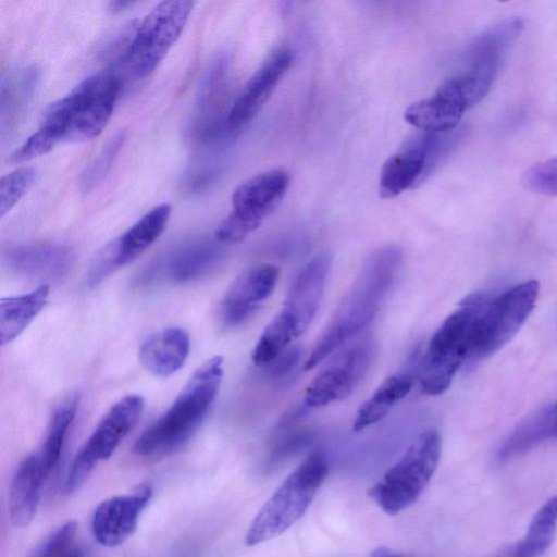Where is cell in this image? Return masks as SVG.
Here are the masks:
<instances>
[{
	"label": "cell",
	"mask_w": 557,
	"mask_h": 557,
	"mask_svg": "<svg viewBox=\"0 0 557 557\" xmlns=\"http://www.w3.org/2000/svg\"><path fill=\"white\" fill-rule=\"evenodd\" d=\"M401 259V249L393 245L381 247L370 255L306 360L305 370L314 368L334 350L358 336L371 322L395 280Z\"/></svg>",
	"instance_id": "6da1fadb"
},
{
	"label": "cell",
	"mask_w": 557,
	"mask_h": 557,
	"mask_svg": "<svg viewBox=\"0 0 557 557\" xmlns=\"http://www.w3.org/2000/svg\"><path fill=\"white\" fill-rule=\"evenodd\" d=\"M223 377V357L200 366L172 406L136 440L133 451L144 458L174 453L197 431L214 401Z\"/></svg>",
	"instance_id": "7a4b0ae2"
},
{
	"label": "cell",
	"mask_w": 557,
	"mask_h": 557,
	"mask_svg": "<svg viewBox=\"0 0 557 557\" xmlns=\"http://www.w3.org/2000/svg\"><path fill=\"white\" fill-rule=\"evenodd\" d=\"M120 89L121 79L115 73H95L46 109L40 128L57 144L90 140L107 126Z\"/></svg>",
	"instance_id": "3957f363"
},
{
	"label": "cell",
	"mask_w": 557,
	"mask_h": 557,
	"mask_svg": "<svg viewBox=\"0 0 557 557\" xmlns=\"http://www.w3.org/2000/svg\"><path fill=\"white\" fill-rule=\"evenodd\" d=\"M330 267L331 257L320 253L298 274L281 311L265 326L255 346L256 366L274 361L309 327L318 312Z\"/></svg>",
	"instance_id": "277c9868"
},
{
	"label": "cell",
	"mask_w": 557,
	"mask_h": 557,
	"mask_svg": "<svg viewBox=\"0 0 557 557\" xmlns=\"http://www.w3.org/2000/svg\"><path fill=\"white\" fill-rule=\"evenodd\" d=\"M486 302L482 294L468 296L433 334L418 368L424 394H443L462 363L470 359L478 320Z\"/></svg>",
	"instance_id": "5b68a950"
},
{
	"label": "cell",
	"mask_w": 557,
	"mask_h": 557,
	"mask_svg": "<svg viewBox=\"0 0 557 557\" xmlns=\"http://www.w3.org/2000/svg\"><path fill=\"white\" fill-rule=\"evenodd\" d=\"M329 472L325 455H309L277 487L258 511L245 536L255 546L278 536L299 520L309 508Z\"/></svg>",
	"instance_id": "8992f818"
},
{
	"label": "cell",
	"mask_w": 557,
	"mask_h": 557,
	"mask_svg": "<svg viewBox=\"0 0 557 557\" xmlns=\"http://www.w3.org/2000/svg\"><path fill=\"white\" fill-rule=\"evenodd\" d=\"M441 450L442 438L436 430L421 433L368 495L388 515L411 506L431 481Z\"/></svg>",
	"instance_id": "52a82bcc"
},
{
	"label": "cell",
	"mask_w": 557,
	"mask_h": 557,
	"mask_svg": "<svg viewBox=\"0 0 557 557\" xmlns=\"http://www.w3.org/2000/svg\"><path fill=\"white\" fill-rule=\"evenodd\" d=\"M193 9L187 0L158 3L135 27L117 65L133 78L149 76L180 38Z\"/></svg>",
	"instance_id": "ba28073f"
},
{
	"label": "cell",
	"mask_w": 557,
	"mask_h": 557,
	"mask_svg": "<svg viewBox=\"0 0 557 557\" xmlns=\"http://www.w3.org/2000/svg\"><path fill=\"white\" fill-rule=\"evenodd\" d=\"M290 176L276 169L258 174L240 185L232 195V212L215 231L220 243L235 244L255 231L281 203Z\"/></svg>",
	"instance_id": "9c48e42d"
},
{
	"label": "cell",
	"mask_w": 557,
	"mask_h": 557,
	"mask_svg": "<svg viewBox=\"0 0 557 557\" xmlns=\"http://www.w3.org/2000/svg\"><path fill=\"white\" fill-rule=\"evenodd\" d=\"M540 285L529 280L487 301L476 324L470 358L492 355L507 344L532 312Z\"/></svg>",
	"instance_id": "30bf717a"
},
{
	"label": "cell",
	"mask_w": 557,
	"mask_h": 557,
	"mask_svg": "<svg viewBox=\"0 0 557 557\" xmlns=\"http://www.w3.org/2000/svg\"><path fill=\"white\" fill-rule=\"evenodd\" d=\"M143 410L144 399L135 394L123 397L109 409L77 451L65 480L66 493H73L81 487L96 465L113 455L136 425Z\"/></svg>",
	"instance_id": "8fae6325"
},
{
	"label": "cell",
	"mask_w": 557,
	"mask_h": 557,
	"mask_svg": "<svg viewBox=\"0 0 557 557\" xmlns=\"http://www.w3.org/2000/svg\"><path fill=\"white\" fill-rule=\"evenodd\" d=\"M338 349L309 384V407H323L348 397L366 376L374 355L372 338L359 334Z\"/></svg>",
	"instance_id": "7c38bea8"
},
{
	"label": "cell",
	"mask_w": 557,
	"mask_h": 557,
	"mask_svg": "<svg viewBox=\"0 0 557 557\" xmlns=\"http://www.w3.org/2000/svg\"><path fill=\"white\" fill-rule=\"evenodd\" d=\"M172 207L169 203L156 206L121 236L103 248L89 274L95 285L116 269L139 257L162 234L170 220Z\"/></svg>",
	"instance_id": "4fadbf2b"
},
{
	"label": "cell",
	"mask_w": 557,
	"mask_h": 557,
	"mask_svg": "<svg viewBox=\"0 0 557 557\" xmlns=\"http://www.w3.org/2000/svg\"><path fill=\"white\" fill-rule=\"evenodd\" d=\"M152 497V486L141 484L134 493L101 502L91 518V532L102 546L116 547L137 529L138 520Z\"/></svg>",
	"instance_id": "5bb4252c"
},
{
	"label": "cell",
	"mask_w": 557,
	"mask_h": 557,
	"mask_svg": "<svg viewBox=\"0 0 557 557\" xmlns=\"http://www.w3.org/2000/svg\"><path fill=\"white\" fill-rule=\"evenodd\" d=\"M280 269L273 264H259L242 273L225 293L219 320L224 327L243 323L273 292Z\"/></svg>",
	"instance_id": "9a60e30c"
},
{
	"label": "cell",
	"mask_w": 557,
	"mask_h": 557,
	"mask_svg": "<svg viewBox=\"0 0 557 557\" xmlns=\"http://www.w3.org/2000/svg\"><path fill=\"white\" fill-rule=\"evenodd\" d=\"M292 60V51L286 47L276 48L268 55L231 108L227 116L231 127H240L259 113Z\"/></svg>",
	"instance_id": "2e32d148"
},
{
	"label": "cell",
	"mask_w": 557,
	"mask_h": 557,
	"mask_svg": "<svg viewBox=\"0 0 557 557\" xmlns=\"http://www.w3.org/2000/svg\"><path fill=\"white\" fill-rule=\"evenodd\" d=\"M425 171V134L411 135L400 152L389 157L381 170L379 193L382 198H393L401 191L421 184Z\"/></svg>",
	"instance_id": "e0dca14e"
},
{
	"label": "cell",
	"mask_w": 557,
	"mask_h": 557,
	"mask_svg": "<svg viewBox=\"0 0 557 557\" xmlns=\"http://www.w3.org/2000/svg\"><path fill=\"white\" fill-rule=\"evenodd\" d=\"M48 476L38 454L26 457L16 468L9 493V517L13 527L25 528L34 519L44 480Z\"/></svg>",
	"instance_id": "ac0fdd59"
},
{
	"label": "cell",
	"mask_w": 557,
	"mask_h": 557,
	"mask_svg": "<svg viewBox=\"0 0 557 557\" xmlns=\"http://www.w3.org/2000/svg\"><path fill=\"white\" fill-rule=\"evenodd\" d=\"M190 350V338L182 327H168L150 335L140 346L139 361L156 376L166 377L180 370Z\"/></svg>",
	"instance_id": "d6986e66"
},
{
	"label": "cell",
	"mask_w": 557,
	"mask_h": 557,
	"mask_svg": "<svg viewBox=\"0 0 557 557\" xmlns=\"http://www.w3.org/2000/svg\"><path fill=\"white\" fill-rule=\"evenodd\" d=\"M466 109L450 96L437 89L432 98L410 104L405 120L416 128L431 133H446L456 129Z\"/></svg>",
	"instance_id": "ffe728a7"
},
{
	"label": "cell",
	"mask_w": 557,
	"mask_h": 557,
	"mask_svg": "<svg viewBox=\"0 0 557 557\" xmlns=\"http://www.w3.org/2000/svg\"><path fill=\"white\" fill-rule=\"evenodd\" d=\"M49 287L41 285L30 293L0 300V341H14L45 307Z\"/></svg>",
	"instance_id": "44dd1931"
},
{
	"label": "cell",
	"mask_w": 557,
	"mask_h": 557,
	"mask_svg": "<svg viewBox=\"0 0 557 557\" xmlns=\"http://www.w3.org/2000/svg\"><path fill=\"white\" fill-rule=\"evenodd\" d=\"M414 376L409 371L385 379L358 409L354 430L361 431L380 421L389 409L403 399L411 389Z\"/></svg>",
	"instance_id": "7402d4cb"
},
{
	"label": "cell",
	"mask_w": 557,
	"mask_h": 557,
	"mask_svg": "<svg viewBox=\"0 0 557 557\" xmlns=\"http://www.w3.org/2000/svg\"><path fill=\"white\" fill-rule=\"evenodd\" d=\"M8 259L10 265L23 274L50 275L66 267L70 250L58 244H33L12 249Z\"/></svg>",
	"instance_id": "603a6c76"
},
{
	"label": "cell",
	"mask_w": 557,
	"mask_h": 557,
	"mask_svg": "<svg viewBox=\"0 0 557 557\" xmlns=\"http://www.w3.org/2000/svg\"><path fill=\"white\" fill-rule=\"evenodd\" d=\"M556 533L557 495H554L533 515L525 535L515 546L511 557H541L554 543Z\"/></svg>",
	"instance_id": "cb8c5ba5"
},
{
	"label": "cell",
	"mask_w": 557,
	"mask_h": 557,
	"mask_svg": "<svg viewBox=\"0 0 557 557\" xmlns=\"http://www.w3.org/2000/svg\"><path fill=\"white\" fill-rule=\"evenodd\" d=\"M553 436H557L554 406L544 407L529 416L512 431L503 444L499 457L507 459L519 455Z\"/></svg>",
	"instance_id": "d4e9b609"
},
{
	"label": "cell",
	"mask_w": 557,
	"mask_h": 557,
	"mask_svg": "<svg viewBox=\"0 0 557 557\" xmlns=\"http://www.w3.org/2000/svg\"><path fill=\"white\" fill-rule=\"evenodd\" d=\"M76 409L77 397L71 395L57 406L51 416L42 446L37 453L47 474L53 470L60 459L66 433L75 418Z\"/></svg>",
	"instance_id": "484cf974"
},
{
	"label": "cell",
	"mask_w": 557,
	"mask_h": 557,
	"mask_svg": "<svg viewBox=\"0 0 557 557\" xmlns=\"http://www.w3.org/2000/svg\"><path fill=\"white\" fill-rule=\"evenodd\" d=\"M523 27L520 18H509L480 34L471 44V64L483 62L499 63L504 50L515 40Z\"/></svg>",
	"instance_id": "4316f807"
},
{
	"label": "cell",
	"mask_w": 557,
	"mask_h": 557,
	"mask_svg": "<svg viewBox=\"0 0 557 557\" xmlns=\"http://www.w3.org/2000/svg\"><path fill=\"white\" fill-rule=\"evenodd\" d=\"M218 257L216 247L208 243H197L176 251L169 260V277L178 283L190 282L205 274Z\"/></svg>",
	"instance_id": "83f0119b"
},
{
	"label": "cell",
	"mask_w": 557,
	"mask_h": 557,
	"mask_svg": "<svg viewBox=\"0 0 557 557\" xmlns=\"http://www.w3.org/2000/svg\"><path fill=\"white\" fill-rule=\"evenodd\" d=\"M40 77L39 69L30 66L12 77L1 90V128L11 126L25 109Z\"/></svg>",
	"instance_id": "f1b7e54d"
},
{
	"label": "cell",
	"mask_w": 557,
	"mask_h": 557,
	"mask_svg": "<svg viewBox=\"0 0 557 557\" xmlns=\"http://www.w3.org/2000/svg\"><path fill=\"white\" fill-rule=\"evenodd\" d=\"M37 170L18 168L0 180V216L3 218L25 195L37 178Z\"/></svg>",
	"instance_id": "f546056e"
},
{
	"label": "cell",
	"mask_w": 557,
	"mask_h": 557,
	"mask_svg": "<svg viewBox=\"0 0 557 557\" xmlns=\"http://www.w3.org/2000/svg\"><path fill=\"white\" fill-rule=\"evenodd\" d=\"M125 139V133L120 132L107 143L95 160L82 173L79 180L82 190L88 191L102 181L111 169Z\"/></svg>",
	"instance_id": "4dcf8cb0"
},
{
	"label": "cell",
	"mask_w": 557,
	"mask_h": 557,
	"mask_svg": "<svg viewBox=\"0 0 557 557\" xmlns=\"http://www.w3.org/2000/svg\"><path fill=\"white\" fill-rule=\"evenodd\" d=\"M521 181L533 193L557 196V157L530 166L522 174Z\"/></svg>",
	"instance_id": "1f68e13d"
},
{
	"label": "cell",
	"mask_w": 557,
	"mask_h": 557,
	"mask_svg": "<svg viewBox=\"0 0 557 557\" xmlns=\"http://www.w3.org/2000/svg\"><path fill=\"white\" fill-rule=\"evenodd\" d=\"M77 532V523L65 522L51 533L38 547L35 557H60L71 550Z\"/></svg>",
	"instance_id": "d6a6232c"
},
{
	"label": "cell",
	"mask_w": 557,
	"mask_h": 557,
	"mask_svg": "<svg viewBox=\"0 0 557 557\" xmlns=\"http://www.w3.org/2000/svg\"><path fill=\"white\" fill-rule=\"evenodd\" d=\"M57 145L52 136L40 128L33 133L10 157L14 163L29 161L48 153Z\"/></svg>",
	"instance_id": "836d02e7"
},
{
	"label": "cell",
	"mask_w": 557,
	"mask_h": 557,
	"mask_svg": "<svg viewBox=\"0 0 557 557\" xmlns=\"http://www.w3.org/2000/svg\"><path fill=\"white\" fill-rule=\"evenodd\" d=\"M370 557H412V556H408L406 554H401V553L395 552V550L386 548V547H377L371 552Z\"/></svg>",
	"instance_id": "e575fe53"
},
{
	"label": "cell",
	"mask_w": 557,
	"mask_h": 557,
	"mask_svg": "<svg viewBox=\"0 0 557 557\" xmlns=\"http://www.w3.org/2000/svg\"><path fill=\"white\" fill-rule=\"evenodd\" d=\"M60 557H85V550L79 546H74L71 550Z\"/></svg>",
	"instance_id": "d590c367"
},
{
	"label": "cell",
	"mask_w": 557,
	"mask_h": 557,
	"mask_svg": "<svg viewBox=\"0 0 557 557\" xmlns=\"http://www.w3.org/2000/svg\"><path fill=\"white\" fill-rule=\"evenodd\" d=\"M554 412H555V422L557 428V404L554 406Z\"/></svg>",
	"instance_id": "8d00e7d4"
}]
</instances>
